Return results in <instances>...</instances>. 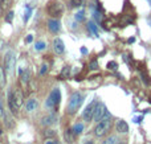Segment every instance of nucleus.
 <instances>
[{
    "instance_id": "nucleus-1",
    "label": "nucleus",
    "mask_w": 151,
    "mask_h": 144,
    "mask_svg": "<svg viewBox=\"0 0 151 144\" xmlns=\"http://www.w3.org/2000/svg\"><path fill=\"white\" fill-rule=\"evenodd\" d=\"M24 103V95H23L21 90L19 89H12L8 93V104H10L11 113L13 115L17 114V110H20V107Z\"/></svg>"
},
{
    "instance_id": "nucleus-2",
    "label": "nucleus",
    "mask_w": 151,
    "mask_h": 144,
    "mask_svg": "<svg viewBox=\"0 0 151 144\" xmlns=\"http://www.w3.org/2000/svg\"><path fill=\"white\" fill-rule=\"evenodd\" d=\"M111 128V119L110 116L102 118L100 122H97V126L94 127V135L97 138H102L105 135H107V132Z\"/></svg>"
},
{
    "instance_id": "nucleus-3",
    "label": "nucleus",
    "mask_w": 151,
    "mask_h": 144,
    "mask_svg": "<svg viewBox=\"0 0 151 144\" xmlns=\"http://www.w3.org/2000/svg\"><path fill=\"white\" fill-rule=\"evenodd\" d=\"M82 102H84V95H82L81 93H78V91L73 93L69 102H68V113L69 114L77 113V110L81 107Z\"/></svg>"
},
{
    "instance_id": "nucleus-4",
    "label": "nucleus",
    "mask_w": 151,
    "mask_h": 144,
    "mask_svg": "<svg viewBox=\"0 0 151 144\" xmlns=\"http://www.w3.org/2000/svg\"><path fill=\"white\" fill-rule=\"evenodd\" d=\"M47 12L50 17L57 19V17H60L64 13V5L60 1H57V0H50L49 3L47 4Z\"/></svg>"
},
{
    "instance_id": "nucleus-5",
    "label": "nucleus",
    "mask_w": 151,
    "mask_h": 144,
    "mask_svg": "<svg viewBox=\"0 0 151 144\" xmlns=\"http://www.w3.org/2000/svg\"><path fill=\"white\" fill-rule=\"evenodd\" d=\"M60 100H61V91H60V89L56 87V89H53L52 93L49 94V97H48L45 104H47L48 109H54V107L58 106Z\"/></svg>"
},
{
    "instance_id": "nucleus-6",
    "label": "nucleus",
    "mask_w": 151,
    "mask_h": 144,
    "mask_svg": "<svg viewBox=\"0 0 151 144\" xmlns=\"http://www.w3.org/2000/svg\"><path fill=\"white\" fill-rule=\"evenodd\" d=\"M4 63H5V69H7V72H8V74L12 75L13 70H15V66H16V57H15V53H13L12 50H8L5 53Z\"/></svg>"
},
{
    "instance_id": "nucleus-7",
    "label": "nucleus",
    "mask_w": 151,
    "mask_h": 144,
    "mask_svg": "<svg viewBox=\"0 0 151 144\" xmlns=\"http://www.w3.org/2000/svg\"><path fill=\"white\" fill-rule=\"evenodd\" d=\"M106 116H110V115L106 113V107H105V104L101 103V102H97L95 109H94V114H93V119H94V122H100L102 118H106Z\"/></svg>"
},
{
    "instance_id": "nucleus-8",
    "label": "nucleus",
    "mask_w": 151,
    "mask_h": 144,
    "mask_svg": "<svg viewBox=\"0 0 151 144\" xmlns=\"http://www.w3.org/2000/svg\"><path fill=\"white\" fill-rule=\"evenodd\" d=\"M95 104H97V100H93V102H91V103L85 109V111L82 113V118H84V120L89 122V120L93 119V114H94Z\"/></svg>"
},
{
    "instance_id": "nucleus-9",
    "label": "nucleus",
    "mask_w": 151,
    "mask_h": 144,
    "mask_svg": "<svg viewBox=\"0 0 151 144\" xmlns=\"http://www.w3.org/2000/svg\"><path fill=\"white\" fill-rule=\"evenodd\" d=\"M57 123V115L56 114H48V115L41 118V124L43 126H52Z\"/></svg>"
},
{
    "instance_id": "nucleus-10",
    "label": "nucleus",
    "mask_w": 151,
    "mask_h": 144,
    "mask_svg": "<svg viewBox=\"0 0 151 144\" xmlns=\"http://www.w3.org/2000/svg\"><path fill=\"white\" fill-rule=\"evenodd\" d=\"M53 49L57 54H62L65 52V44L61 38H54L53 40Z\"/></svg>"
},
{
    "instance_id": "nucleus-11",
    "label": "nucleus",
    "mask_w": 151,
    "mask_h": 144,
    "mask_svg": "<svg viewBox=\"0 0 151 144\" xmlns=\"http://www.w3.org/2000/svg\"><path fill=\"white\" fill-rule=\"evenodd\" d=\"M115 130H117V132H119V134H127V132H129V124L123 119H119L115 124Z\"/></svg>"
},
{
    "instance_id": "nucleus-12",
    "label": "nucleus",
    "mask_w": 151,
    "mask_h": 144,
    "mask_svg": "<svg viewBox=\"0 0 151 144\" xmlns=\"http://www.w3.org/2000/svg\"><path fill=\"white\" fill-rule=\"evenodd\" d=\"M48 28H49L50 32L57 33V32H60V29H61V24L57 19H50L49 21H48Z\"/></svg>"
},
{
    "instance_id": "nucleus-13",
    "label": "nucleus",
    "mask_w": 151,
    "mask_h": 144,
    "mask_svg": "<svg viewBox=\"0 0 151 144\" xmlns=\"http://www.w3.org/2000/svg\"><path fill=\"white\" fill-rule=\"evenodd\" d=\"M37 109V100L36 99H28V102L25 103V110L27 111H35V110Z\"/></svg>"
},
{
    "instance_id": "nucleus-14",
    "label": "nucleus",
    "mask_w": 151,
    "mask_h": 144,
    "mask_svg": "<svg viewBox=\"0 0 151 144\" xmlns=\"http://www.w3.org/2000/svg\"><path fill=\"white\" fill-rule=\"evenodd\" d=\"M29 77H31V73H29V70L27 69V70H23L21 73H20V79H21V82H23V85H28V82H29Z\"/></svg>"
},
{
    "instance_id": "nucleus-15",
    "label": "nucleus",
    "mask_w": 151,
    "mask_h": 144,
    "mask_svg": "<svg viewBox=\"0 0 151 144\" xmlns=\"http://www.w3.org/2000/svg\"><path fill=\"white\" fill-rule=\"evenodd\" d=\"M7 85V78H5V73H4V69L0 66V90L5 87Z\"/></svg>"
},
{
    "instance_id": "nucleus-16",
    "label": "nucleus",
    "mask_w": 151,
    "mask_h": 144,
    "mask_svg": "<svg viewBox=\"0 0 151 144\" xmlns=\"http://www.w3.org/2000/svg\"><path fill=\"white\" fill-rule=\"evenodd\" d=\"M118 138H117L115 135H110V136H107L106 139H105L104 141H102V144H118Z\"/></svg>"
},
{
    "instance_id": "nucleus-17",
    "label": "nucleus",
    "mask_w": 151,
    "mask_h": 144,
    "mask_svg": "<svg viewBox=\"0 0 151 144\" xmlns=\"http://www.w3.org/2000/svg\"><path fill=\"white\" fill-rule=\"evenodd\" d=\"M72 131L74 135H80L82 131H84V124H82V123H76V124L73 126Z\"/></svg>"
},
{
    "instance_id": "nucleus-18",
    "label": "nucleus",
    "mask_w": 151,
    "mask_h": 144,
    "mask_svg": "<svg viewBox=\"0 0 151 144\" xmlns=\"http://www.w3.org/2000/svg\"><path fill=\"white\" fill-rule=\"evenodd\" d=\"M85 4V0H70V7L73 8H78Z\"/></svg>"
},
{
    "instance_id": "nucleus-19",
    "label": "nucleus",
    "mask_w": 151,
    "mask_h": 144,
    "mask_svg": "<svg viewBox=\"0 0 151 144\" xmlns=\"http://www.w3.org/2000/svg\"><path fill=\"white\" fill-rule=\"evenodd\" d=\"M74 19L77 21H84L85 20V11H78V12L74 15Z\"/></svg>"
},
{
    "instance_id": "nucleus-20",
    "label": "nucleus",
    "mask_w": 151,
    "mask_h": 144,
    "mask_svg": "<svg viewBox=\"0 0 151 144\" xmlns=\"http://www.w3.org/2000/svg\"><path fill=\"white\" fill-rule=\"evenodd\" d=\"M65 139L69 143H73V139H74V134H73V131L72 130H66V132H65Z\"/></svg>"
},
{
    "instance_id": "nucleus-21",
    "label": "nucleus",
    "mask_w": 151,
    "mask_h": 144,
    "mask_svg": "<svg viewBox=\"0 0 151 144\" xmlns=\"http://www.w3.org/2000/svg\"><path fill=\"white\" fill-rule=\"evenodd\" d=\"M45 48H47V44H45L44 41H37L35 44V49L38 50V52H40V50H44Z\"/></svg>"
},
{
    "instance_id": "nucleus-22",
    "label": "nucleus",
    "mask_w": 151,
    "mask_h": 144,
    "mask_svg": "<svg viewBox=\"0 0 151 144\" xmlns=\"http://www.w3.org/2000/svg\"><path fill=\"white\" fill-rule=\"evenodd\" d=\"M44 136L47 139L54 138V136H56V131H54V130H45V131H44Z\"/></svg>"
},
{
    "instance_id": "nucleus-23",
    "label": "nucleus",
    "mask_w": 151,
    "mask_h": 144,
    "mask_svg": "<svg viewBox=\"0 0 151 144\" xmlns=\"http://www.w3.org/2000/svg\"><path fill=\"white\" fill-rule=\"evenodd\" d=\"M69 73H70V68H69V66H65V68H64V70H62V73H61V78H62V79L68 78Z\"/></svg>"
},
{
    "instance_id": "nucleus-24",
    "label": "nucleus",
    "mask_w": 151,
    "mask_h": 144,
    "mask_svg": "<svg viewBox=\"0 0 151 144\" xmlns=\"http://www.w3.org/2000/svg\"><path fill=\"white\" fill-rule=\"evenodd\" d=\"M89 29H90V31L93 32V33H94L95 36L98 35V29H97V27H95V24H94V23H91V21L89 23Z\"/></svg>"
},
{
    "instance_id": "nucleus-25",
    "label": "nucleus",
    "mask_w": 151,
    "mask_h": 144,
    "mask_svg": "<svg viewBox=\"0 0 151 144\" xmlns=\"http://www.w3.org/2000/svg\"><path fill=\"white\" fill-rule=\"evenodd\" d=\"M31 13H32V10L27 7V10H25V15H24V21H25V23L28 21V19H29V16H31Z\"/></svg>"
},
{
    "instance_id": "nucleus-26",
    "label": "nucleus",
    "mask_w": 151,
    "mask_h": 144,
    "mask_svg": "<svg viewBox=\"0 0 151 144\" xmlns=\"http://www.w3.org/2000/svg\"><path fill=\"white\" fill-rule=\"evenodd\" d=\"M117 68H118V63L114 62V61H111V62L107 63V69H111V70H117Z\"/></svg>"
},
{
    "instance_id": "nucleus-27",
    "label": "nucleus",
    "mask_w": 151,
    "mask_h": 144,
    "mask_svg": "<svg viewBox=\"0 0 151 144\" xmlns=\"http://www.w3.org/2000/svg\"><path fill=\"white\" fill-rule=\"evenodd\" d=\"M45 144H60V141L57 140V139H54V138H49V139H47Z\"/></svg>"
},
{
    "instance_id": "nucleus-28",
    "label": "nucleus",
    "mask_w": 151,
    "mask_h": 144,
    "mask_svg": "<svg viewBox=\"0 0 151 144\" xmlns=\"http://www.w3.org/2000/svg\"><path fill=\"white\" fill-rule=\"evenodd\" d=\"M13 15H15V13H13V11H11V12H8V15H7V17H5V20L8 23H11L13 20Z\"/></svg>"
},
{
    "instance_id": "nucleus-29",
    "label": "nucleus",
    "mask_w": 151,
    "mask_h": 144,
    "mask_svg": "<svg viewBox=\"0 0 151 144\" xmlns=\"http://www.w3.org/2000/svg\"><path fill=\"white\" fill-rule=\"evenodd\" d=\"M47 70H48V66H47V65H45V63H44V65L41 66V70H40V74H45V72H47Z\"/></svg>"
},
{
    "instance_id": "nucleus-30",
    "label": "nucleus",
    "mask_w": 151,
    "mask_h": 144,
    "mask_svg": "<svg viewBox=\"0 0 151 144\" xmlns=\"http://www.w3.org/2000/svg\"><path fill=\"white\" fill-rule=\"evenodd\" d=\"M32 41H33V36L28 35V36H27V38H25V42H27V44H29V42H32Z\"/></svg>"
},
{
    "instance_id": "nucleus-31",
    "label": "nucleus",
    "mask_w": 151,
    "mask_h": 144,
    "mask_svg": "<svg viewBox=\"0 0 151 144\" xmlns=\"http://www.w3.org/2000/svg\"><path fill=\"white\" fill-rule=\"evenodd\" d=\"M0 118H4V109L3 104H1V100H0Z\"/></svg>"
},
{
    "instance_id": "nucleus-32",
    "label": "nucleus",
    "mask_w": 151,
    "mask_h": 144,
    "mask_svg": "<svg viewBox=\"0 0 151 144\" xmlns=\"http://www.w3.org/2000/svg\"><path fill=\"white\" fill-rule=\"evenodd\" d=\"M82 144H95L94 140H91V139H89V140H86L85 143H82Z\"/></svg>"
},
{
    "instance_id": "nucleus-33",
    "label": "nucleus",
    "mask_w": 151,
    "mask_h": 144,
    "mask_svg": "<svg viewBox=\"0 0 151 144\" xmlns=\"http://www.w3.org/2000/svg\"><path fill=\"white\" fill-rule=\"evenodd\" d=\"M118 144H127V143L125 140H121V141H118Z\"/></svg>"
},
{
    "instance_id": "nucleus-34",
    "label": "nucleus",
    "mask_w": 151,
    "mask_h": 144,
    "mask_svg": "<svg viewBox=\"0 0 151 144\" xmlns=\"http://www.w3.org/2000/svg\"><path fill=\"white\" fill-rule=\"evenodd\" d=\"M0 4H1V0H0ZM0 11H1V5H0Z\"/></svg>"
}]
</instances>
